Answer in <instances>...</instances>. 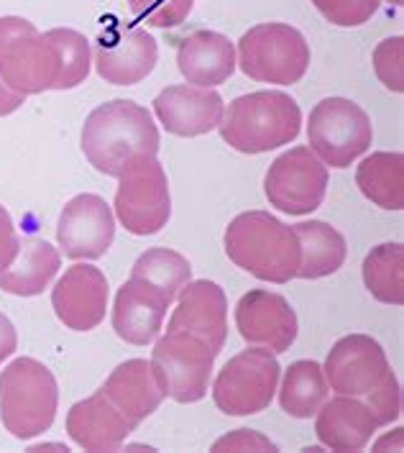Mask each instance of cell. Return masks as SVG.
I'll list each match as a JSON object with an SVG mask.
<instances>
[{"mask_svg":"<svg viewBox=\"0 0 404 453\" xmlns=\"http://www.w3.org/2000/svg\"><path fill=\"white\" fill-rule=\"evenodd\" d=\"M315 418V435L331 451H363L379 430L369 405L346 395L328 397Z\"/></svg>","mask_w":404,"mask_h":453,"instance_id":"22","label":"cell"},{"mask_svg":"<svg viewBox=\"0 0 404 453\" xmlns=\"http://www.w3.org/2000/svg\"><path fill=\"white\" fill-rule=\"evenodd\" d=\"M363 285L384 305L404 303V246L402 243H381L374 246L361 266Z\"/></svg>","mask_w":404,"mask_h":453,"instance_id":"28","label":"cell"},{"mask_svg":"<svg viewBox=\"0 0 404 453\" xmlns=\"http://www.w3.org/2000/svg\"><path fill=\"white\" fill-rule=\"evenodd\" d=\"M404 39L402 36H392L384 39L379 47L374 49V72L384 82L386 90L392 93H402L404 90V65H402Z\"/></svg>","mask_w":404,"mask_h":453,"instance_id":"33","label":"cell"},{"mask_svg":"<svg viewBox=\"0 0 404 453\" xmlns=\"http://www.w3.org/2000/svg\"><path fill=\"white\" fill-rule=\"evenodd\" d=\"M59 410V387L42 361L21 357L0 374V420L5 430L28 441L47 433Z\"/></svg>","mask_w":404,"mask_h":453,"instance_id":"4","label":"cell"},{"mask_svg":"<svg viewBox=\"0 0 404 453\" xmlns=\"http://www.w3.org/2000/svg\"><path fill=\"white\" fill-rule=\"evenodd\" d=\"M159 59L156 39L143 26L116 24L105 26L95 39L93 62L97 74L111 85H139L143 82Z\"/></svg>","mask_w":404,"mask_h":453,"instance_id":"12","label":"cell"},{"mask_svg":"<svg viewBox=\"0 0 404 453\" xmlns=\"http://www.w3.org/2000/svg\"><path fill=\"white\" fill-rule=\"evenodd\" d=\"M386 449L402 451V428L394 430V435H392V433H386V435L381 438L379 443L374 446V451H386Z\"/></svg>","mask_w":404,"mask_h":453,"instance_id":"39","label":"cell"},{"mask_svg":"<svg viewBox=\"0 0 404 453\" xmlns=\"http://www.w3.org/2000/svg\"><path fill=\"white\" fill-rule=\"evenodd\" d=\"M49 39L59 51V80L54 90H74L80 88L93 65V49L85 34L74 28H49Z\"/></svg>","mask_w":404,"mask_h":453,"instance_id":"30","label":"cell"},{"mask_svg":"<svg viewBox=\"0 0 404 453\" xmlns=\"http://www.w3.org/2000/svg\"><path fill=\"white\" fill-rule=\"evenodd\" d=\"M167 331H187L208 341L220 354L228 341V297L210 280H194L179 289Z\"/></svg>","mask_w":404,"mask_h":453,"instance_id":"17","label":"cell"},{"mask_svg":"<svg viewBox=\"0 0 404 453\" xmlns=\"http://www.w3.org/2000/svg\"><path fill=\"white\" fill-rule=\"evenodd\" d=\"M0 80L21 96H42L59 80V51L28 19H0Z\"/></svg>","mask_w":404,"mask_h":453,"instance_id":"5","label":"cell"},{"mask_svg":"<svg viewBox=\"0 0 404 453\" xmlns=\"http://www.w3.org/2000/svg\"><path fill=\"white\" fill-rule=\"evenodd\" d=\"M386 3H392V5H397V8H400V5H402L404 0H386Z\"/></svg>","mask_w":404,"mask_h":453,"instance_id":"41","label":"cell"},{"mask_svg":"<svg viewBox=\"0 0 404 453\" xmlns=\"http://www.w3.org/2000/svg\"><path fill=\"white\" fill-rule=\"evenodd\" d=\"M177 67L197 88H217L236 72V47L217 31H192L177 47Z\"/></svg>","mask_w":404,"mask_h":453,"instance_id":"21","label":"cell"},{"mask_svg":"<svg viewBox=\"0 0 404 453\" xmlns=\"http://www.w3.org/2000/svg\"><path fill=\"white\" fill-rule=\"evenodd\" d=\"M116 190V218L133 236H154L172 218L167 172L156 157L139 154L120 169Z\"/></svg>","mask_w":404,"mask_h":453,"instance_id":"8","label":"cell"},{"mask_svg":"<svg viewBox=\"0 0 404 453\" xmlns=\"http://www.w3.org/2000/svg\"><path fill=\"white\" fill-rule=\"evenodd\" d=\"M371 119L354 100L325 97L309 111L308 143L325 167H351L358 157L371 149Z\"/></svg>","mask_w":404,"mask_h":453,"instance_id":"7","label":"cell"},{"mask_svg":"<svg viewBox=\"0 0 404 453\" xmlns=\"http://www.w3.org/2000/svg\"><path fill=\"white\" fill-rule=\"evenodd\" d=\"M197 0H128L131 13L151 28H174L187 21Z\"/></svg>","mask_w":404,"mask_h":453,"instance_id":"31","label":"cell"},{"mask_svg":"<svg viewBox=\"0 0 404 453\" xmlns=\"http://www.w3.org/2000/svg\"><path fill=\"white\" fill-rule=\"evenodd\" d=\"M323 372L335 395L366 400L392 374V366L377 338L351 334L335 341Z\"/></svg>","mask_w":404,"mask_h":453,"instance_id":"13","label":"cell"},{"mask_svg":"<svg viewBox=\"0 0 404 453\" xmlns=\"http://www.w3.org/2000/svg\"><path fill=\"white\" fill-rule=\"evenodd\" d=\"M116 239V218L111 205L93 192L74 195L57 223V241L67 259L95 262L108 254Z\"/></svg>","mask_w":404,"mask_h":453,"instance_id":"14","label":"cell"},{"mask_svg":"<svg viewBox=\"0 0 404 453\" xmlns=\"http://www.w3.org/2000/svg\"><path fill=\"white\" fill-rule=\"evenodd\" d=\"M51 308L65 328L88 334L105 320L108 312V280L90 264L70 266L51 289Z\"/></svg>","mask_w":404,"mask_h":453,"instance_id":"16","label":"cell"},{"mask_svg":"<svg viewBox=\"0 0 404 453\" xmlns=\"http://www.w3.org/2000/svg\"><path fill=\"white\" fill-rule=\"evenodd\" d=\"M356 185L384 211L404 208V157L400 151H377L356 169Z\"/></svg>","mask_w":404,"mask_h":453,"instance_id":"26","label":"cell"},{"mask_svg":"<svg viewBox=\"0 0 404 453\" xmlns=\"http://www.w3.org/2000/svg\"><path fill=\"white\" fill-rule=\"evenodd\" d=\"M62 254L44 239L26 236L19 241L16 259L0 269V289L16 297L42 295L59 274Z\"/></svg>","mask_w":404,"mask_h":453,"instance_id":"24","label":"cell"},{"mask_svg":"<svg viewBox=\"0 0 404 453\" xmlns=\"http://www.w3.org/2000/svg\"><path fill=\"white\" fill-rule=\"evenodd\" d=\"M24 103H26V96L16 93L13 88H8V85L0 80V119H3V116H11V113H16V111H19Z\"/></svg>","mask_w":404,"mask_h":453,"instance_id":"38","label":"cell"},{"mask_svg":"<svg viewBox=\"0 0 404 453\" xmlns=\"http://www.w3.org/2000/svg\"><path fill=\"white\" fill-rule=\"evenodd\" d=\"M312 5L333 26L354 28L374 19L381 0H312Z\"/></svg>","mask_w":404,"mask_h":453,"instance_id":"32","label":"cell"},{"mask_svg":"<svg viewBox=\"0 0 404 453\" xmlns=\"http://www.w3.org/2000/svg\"><path fill=\"white\" fill-rule=\"evenodd\" d=\"M82 151L105 177H118L133 157L159 154V128L151 113L133 100H111L97 105L82 126Z\"/></svg>","mask_w":404,"mask_h":453,"instance_id":"1","label":"cell"},{"mask_svg":"<svg viewBox=\"0 0 404 453\" xmlns=\"http://www.w3.org/2000/svg\"><path fill=\"white\" fill-rule=\"evenodd\" d=\"M133 430L100 392L74 403L67 412V435L85 451H118Z\"/></svg>","mask_w":404,"mask_h":453,"instance_id":"23","label":"cell"},{"mask_svg":"<svg viewBox=\"0 0 404 453\" xmlns=\"http://www.w3.org/2000/svg\"><path fill=\"white\" fill-rule=\"evenodd\" d=\"M225 254L262 282L286 285L297 277L300 241L292 226L266 211L236 215L225 228Z\"/></svg>","mask_w":404,"mask_h":453,"instance_id":"2","label":"cell"},{"mask_svg":"<svg viewBox=\"0 0 404 453\" xmlns=\"http://www.w3.org/2000/svg\"><path fill=\"white\" fill-rule=\"evenodd\" d=\"M169 308L172 303L159 289L128 277L113 303V331L131 346H149L162 334Z\"/></svg>","mask_w":404,"mask_h":453,"instance_id":"19","label":"cell"},{"mask_svg":"<svg viewBox=\"0 0 404 453\" xmlns=\"http://www.w3.org/2000/svg\"><path fill=\"white\" fill-rule=\"evenodd\" d=\"M277 389H279L282 410L297 420L315 418V412L331 397V387H328L323 366L309 358L294 361L286 369L282 387H277Z\"/></svg>","mask_w":404,"mask_h":453,"instance_id":"27","label":"cell"},{"mask_svg":"<svg viewBox=\"0 0 404 453\" xmlns=\"http://www.w3.org/2000/svg\"><path fill=\"white\" fill-rule=\"evenodd\" d=\"M51 449H59V451H67V446H57V443H51V446H44V443H42V446H31L28 451H51Z\"/></svg>","mask_w":404,"mask_h":453,"instance_id":"40","label":"cell"},{"mask_svg":"<svg viewBox=\"0 0 404 453\" xmlns=\"http://www.w3.org/2000/svg\"><path fill=\"white\" fill-rule=\"evenodd\" d=\"M19 234H16V226H13V218L11 213L0 205V269H5L8 264L16 259L19 254Z\"/></svg>","mask_w":404,"mask_h":453,"instance_id":"36","label":"cell"},{"mask_svg":"<svg viewBox=\"0 0 404 453\" xmlns=\"http://www.w3.org/2000/svg\"><path fill=\"white\" fill-rule=\"evenodd\" d=\"M236 65L256 82L297 85L309 70V44L294 26L259 24L238 39Z\"/></svg>","mask_w":404,"mask_h":453,"instance_id":"6","label":"cell"},{"mask_svg":"<svg viewBox=\"0 0 404 453\" xmlns=\"http://www.w3.org/2000/svg\"><path fill=\"white\" fill-rule=\"evenodd\" d=\"M154 113L169 134L194 139L215 131L225 113L223 97L213 88L169 85L154 100Z\"/></svg>","mask_w":404,"mask_h":453,"instance_id":"18","label":"cell"},{"mask_svg":"<svg viewBox=\"0 0 404 453\" xmlns=\"http://www.w3.org/2000/svg\"><path fill=\"white\" fill-rule=\"evenodd\" d=\"M363 403L369 405L379 428L400 420V415H402V389H400V382H397V374L392 372Z\"/></svg>","mask_w":404,"mask_h":453,"instance_id":"34","label":"cell"},{"mask_svg":"<svg viewBox=\"0 0 404 453\" xmlns=\"http://www.w3.org/2000/svg\"><path fill=\"white\" fill-rule=\"evenodd\" d=\"M269 205L286 215H309L317 211L328 192V167L309 146H294L277 157L263 177Z\"/></svg>","mask_w":404,"mask_h":453,"instance_id":"11","label":"cell"},{"mask_svg":"<svg viewBox=\"0 0 404 453\" xmlns=\"http://www.w3.org/2000/svg\"><path fill=\"white\" fill-rule=\"evenodd\" d=\"M236 328L251 346H263L271 354H285L297 338V312L285 295L271 289H251L236 305Z\"/></svg>","mask_w":404,"mask_h":453,"instance_id":"15","label":"cell"},{"mask_svg":"<svg viewBox=\"0 0 404 453\" xmlns=\"http://www.w3.org/2000/svg\"><path fill=\"white\" fill-rule=\"evenodd\" d=\"M300 241V280H323L335 274L348 254V246L340 231L328 226L325 220H305L292 226Z\"/></svg>","mask_w":404,"mask_h":453,"instance_id":"25","label":"cell"},{"mask_svg":"<svg viewBox=\"0 0 404 453\" xmlns=\"http://www.w3.org/2000/svg\"><path fill=\"white\" fill-rule=\"evenodd\" d=\"M220 136L240 154H263L292 143L302 128V111L282 90H259L236 97L220 120Z\"/></svg>","mask_w":404,"mask_h":453,"instance_id":"3","label":"cell"},{"mask_svg":"<svg viewBox=\"0 0 404 453\" xmlns=\"http://www.w3.org/2000/svg\"><path fill=\"white\" fill-rule=\"evenodd\" d=\"M282 377L277 354L256 346L231 358L213 382V403L220 412L246 418L271 405Z\"/></svg>","mask_w":404,"mask_h":453,"instance_id":"10","label":"cell"},{"mask_svg":"<svg viewBox=\"0 0 404 453\" xmlns=\"http://www.w3.org/2000/svg\"><path fill=\"white\" fill-rule=\"evenodd\" d=\"M213 451H277V446L259 430L238 428L213 443Z\"/></svg>","mask_w":404,"mask_h":453,"instance_id":"35","label":"cell"},{"mask_svg":"<svg viewBox=\"0 0 404 453\" xmlns=\"http://www.w3.org/2000/svg\"><path fill=\"white\" fill-rule=\"evenodd\" d=\"M16 349H19V334L11 323V318L0 312V364L13 357Z\"/></svg>","mask_w":404,"mask_h":453,"instance_id":"37","label":"cell"},{"mask_svg":"<svg viewBox=\"0 0 404 453\" xmlns=\"http://www.w3.org/2000/svg\"><path fill=\"white\" fill-rule=\"evenodd\" d=\"M215 357L217 351L208 341L187 331H167V335L154 341L149 364L164 389V397L179 405H192L208 395Z\"/></svg>","mask_w":404,"mask_h":453,"instance_id":"9","label":"cell"},{"mask_svg":"<svg viewBox=\"0 0 404 453\" xmlns=\"http://www.w3.org/2000/svg\"><path fill=\"white\" fill-rule=\"evenodd\" d=\"M120 415L139 428L164 403V389L154 369L143 358H128L111 372V377L97 389Z\"/></svg>","mask_w":404,"mask_h":453,"instance_id":"20","label":"cell"},{"mask_svg":"<svg viewBox=\"0 0 404 453\" xmlns=\"http://www.w3.org/2000/svg\"><path fill=\"white\" fill-rule=\"evenodd\" d=\"M131 277L159 289L169 303H174L179 289L192 280V264L179 251L149 249L136 259L133 269H131Z\"/></svg>","mask_w":404,"mask_h":453,"instance_id":"29","label":"cell"}]
</instances>
